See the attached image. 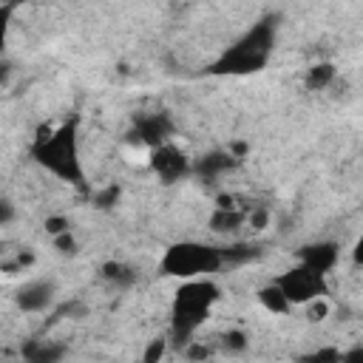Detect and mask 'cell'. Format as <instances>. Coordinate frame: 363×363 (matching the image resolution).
<instances>
[{"label": "cell", "mask_w": 363, "mask_h": 363, "mask_svg": "<svg viewBox=\"0 0 363 363\" xmlns=\"http://www.w3.org/2000/svg\"><path fill=\"white\" fill-rule=\"evenodd\" d=\"M31 159L45 167L51 176L60 182H68L79 190H88L85 184V170L79 159V136H77V119L62 122L60 128H45L31 145Z\"/></svg>", "instance_id": "cell-1"}, {"label": "cell", "mask_w": 363, "mask_h": 363, "mask_svg": "<svg viewBox=\"0 0 363 363\" xmlns=\"http://www.w3.org/2000/svg\"><path fill=\"white\" fill-rule=\"evenodd\" d=\"M275 31H278L275 17L258 20L244 37H238L227 51H221V57L207 71L216 74V77H241V74L261 71L269 62V57H272Z\"/></svg>", "instance_id": "cell-2"}, {"label": "cell", "mask_w": 363, "mask_h": 363, "mask_svg": "<svg viewBox=\"0 0 363 363\" xmlns=\"http://www.w3.org/2000/svg\"><path fill=\"white\" fill-rule=\"evenodd\" d=\"M221 289L207 281L204 275L201 278H187L176 295H173V306H170V335L179 346H187L193 332L210 318V309L213 303L218 301Z\"/></svg>", "instance_id": "cell-3"}, {"label": "cell", "mask_w": 363, "mask_h": 363, "mask_svg": "<svg viewBox=\"0 0 363 363\" xmlns=\"http://www.w3.org/2000/svg\"><path fill=\"white\" fill-rule=\"evenodd\" d=\"M224 267V255H221V247H213V244H201V241H179V244H170L159 261V269L162 275H170V278H201L207 272H216Z\"/></svg>", "instance_id": "cell-4"}, {"label": "cell", "mask_w": 363, "mask_h": 363, "mask_svg": "<svg viewBox=\"0 0 363 363\" xmlns=\"http://www.w3.org/2000/svg\"><path fill=\"white\" fill-rule=\"evenodd\" d=\"M275 281L284 289V295L289 298V303H295V306L298 303L303 306V303L326 295V275H320V272H315L303 264H295L292 269L281 272Z\"/></svg>", "instance_id": "cell-5"}, {"label": "cell", "mask_w": 363, "mask_h": 363, "mask_svg": "<svg viewBox=\"0 0 363 363\" xmlns=\"http://www.w3.org/2000/svg\"><path fill=\"white\" fill-rule=\"evenodd\" d=\"M170 136H173V122L167 113H142L133 119V128L128 130V145L153 150V147L170 142Z\"/></svg>", "instance_id": "cell-6"}, {"label": "cell", "mask_w": 363, "mask_h": 363, "mask_svg": "<svg viewBox=\"0 0 363 363\" xmlns=\"http://www.w3.org/2000/svg\"><path fill=\"white\" fill-rule=\"evenodd\" d=\"M150 167H153V173L164 184L182 182V179H187L193 173V162L173 142H164V145H159V147L150 150Z\"/></svg>", "instance_id": "cell-7"}, {"label": "cell", "mask_w": 363, "mask_h": 363, "mask_svg": "<svg viewBox=\"0 0 363 363\" xmlns=\"http://www.w3.org/2000/svg\"><path fill=\"white\" fill-rule=\"evenodd\" d=\"M337 258H340V247L335 241H315V244H303L298 250V264H303L320 275H329L337 267Z\"/></svg>", "instance_id": "cell-8"}, {"label": "cell", "mask_w": 363, "mask_h": 363, "mask_svg": "<svg viewBox=\"0 0 363 363\" xmlns=\"http://www.w3.org/2000/svg\"><path fill=\"white\" fill-rule=\"evenodd\" d=\"M54 301V281H28L17 289V306L23 312H43Z\"/></svg>", "instance_id": "cell-9"}, {"label": "cell", "mask_w": 363, "mask_h": 363, "mask_svg": "<svg viewBox=\"0 0 363 363\" xmlns=\"http://www.w3.org/2000/svg\"><path fill=\"white\" fill-rule=\"evenodd\" d=\"M235 162H238V159H235L230 150H213V153H207V156H201V159L193 162V173H196L199 179H204V182H216V179H218L221 173H227Z\"/></svg>", "instance_id": "cell-10"}, {"label": "cell", "mask_w": 363, "mask_h": 363, "mask_svg": "<svg viewBox=\"0 0 363 363\" xmlns=\"http://www.w3.org/2000/svg\"><path fill=\"white\" fill-rule=\"evenodd\" d=\"M244 224H247V213L238 210L235 204H230V207L216 204V210H213V216H210V230H213V233H221V235H233V233H238Z\"/></svg>", "instance_id": "cell-11"}, {"label": "cell", "mask_w": 363, "mask_h": 363, "mask_svg": "<svg viewBox=\"0 0 363 363\" xmlns=\"http://www.w3.org/2000/svg\"><path fill=\"white\" fill-rule=\"evenodd\" d=\"M20 354L28 363H57L65 354V346H57V343H48V340H31L20 349Z\"/></svg>", "instance_id": "cell-12"}, {"label": "cell", "mask_w": 363, "mask_h": 363, "mask_svg": "<svg viewBox=\"0 0 363 363\" xmlns=\"http://www.w3.org/2000/svg\"><path fill=\"white\" fill-rule=\"evenodd\" d=\"M258 301H261V306H264L267 312H272V315H284V312H289V306H292L289 298L284 295V289L278 286V281L261 286V289H258Z\"/></svg>", "instance_id": "cell-13"}, {"label": "cell", "mask_w": 363, "mask_h": 363, "mask_svg": "<svg viewBox=\"0 0 363 363\" xmlns=\"http://www.w3.org/2000/svg\"><path fill=\"white\" fill-rule=\"evenodd\" d=\"M102 278H105L108 284L125 289V286H130V284L136 281V272H133V267H128V264H122V261H108V264H102Z\"/></svg>", "instance_id": "cell-14"}, {"label": "cell", "mask_w": 363, "mask_h": 363, "mask_svg": "<svg viewBox=\"0 0 363 363\" xmlns=\"http://www.w3.org/2000/svg\"><path fill=\"white\" fill-rule=\"evenodd\" d=\"M335 77H337V71H335L332 62H318V65H312L306 71V79L303 82H306L309 91H323V88H329L335 82Z\"/></svg>", "instance_id": "cell-15"}, {"label": "cell", "mask_w": 363, "mask_h": 363, "mask_svg": "<svg viewBox=\"0 0 363 363\" xmlns=\"http://www.w3.org/2000/svg\"><path fill=\"white\" fill-rule=\"evenodd\" d=\"M221 255H224V264H247V261H252V258H258V255H261V247L238 241V244L221 247Z\"/></svg>", "instance_id": "cell-16"}, {"label": "cell", "mask_w": 363, "mask_h": 363, "mask_svg": "<svg viewBox=\"0 0 363 363\" xmlns=\"http://www.w3.org/2000/svg\"><path fill=\"white\" fill-rule=\"evenodd\" d=\"M116 199H119V187H116V184H108L102 193H96V196H94V204H96V207H102V210H108V207H113V201H116Z\"/></svg>", "instance_id": "cell-17"}, {"label": "cell", "mask_w": 363, "mask_h": 363, "mask_svg": "<svg viewBox=\"0 0 363 363\" xmlns=\"http://www.w3.org/2000/svg\"><path fill=\"white\" fill-rule=\"evenodd\" d=\"M267 221H269V213H267V207H255V210H247V224H250L252 230H264V227H267Z\"/></svg>", "instance_id": "cell-18"}, {"label": "cell", "mask_w": 363, "mask_h": 363, "mask_svg": "<svg viewBox=\"0 0 363 363\" xmlns=\"http://www.w3.org/2000/svg\"><path fill=\"white\" fill-rule=\"evenodd\" d=\"M244 346H247V335H244V332L233 329V332L224 335V349H230V352H241Z\"/></svg>", "instance_id": "cell-19"}, {"label": "cell", "mask_w": 363, "mask_h": 363, "mask_svg": "<svg viewBox=\"0 0 363 363\" xmlns=\"http://www.w3.org/2000/svg\"><path fill=\"white\" fill-rule=\"evenodd\" d=\"M71 224H68V218L65 216H48L45 218V233L48 235H60V233H65Z\"/></svg>", "instance_id": "cell-20"}, {"label": "cell", "mask_w": 363, "mask_h": 363, "mask_svg": "<svg viewBox=\"0 0 363 363\" xmlns=\"http://www.w3.org/2000/svg\"><path fill=\"white\" fill-rule=\"evenodd\" d=\"M54 244H57V250H60V252H68V255H74V252H77V241H74L71 230H65V233L54 235Z\"/></svg>", "instance_id": "cell-21"}, {"label": "cell", "mask_w": 363, "mask_h": 363, "mask_svg": "<svg viewBox=\"0 0 363 363\" xmlns=\"http://www.w3.org/2000/svg\"><path fill=\"white\" fill-rule=\"evenodd\" d=\"M303 360H312V363H318V360H340V352L337 349H318L312 354H303Z\"/></svg>", "instance_id": "cell-22"}, {"label": "cell", "mask_w": 363, "mask_h": 363, "mask_svg": "<svg viewBox=\"0 0 363 363\" xmlns=\"http://www.w3.org/2000/svg\"><path fill=\"white\" fill-rule=\"evenodd\" d=\"M326 312H329V306L323 303V298L309 301V318H312V320H323V318H326Z\"/></svg>", "instance_id": "cell-23"}, {"label": "cell", "mask_w": 363, "mask_h": 363, "mask_svg": "<svg viewBox=\"0 0 363 363\" xmlns=\"http://www.w3.org/2000/svg\"><path fill=\"white\" fill-rule=\"evenodd\" d=\"M162 354H164V340H153V343L147 346V352H145V360L153 363V360H159Z\"/></svg>", "instance_id": "cell-24"}, {"label": "cell", "mask_w": 363, "mask_h": 363, "mask_svg": "<svg viewBox=\"0 0 363 363\" xmlns=\"http://www.w3.org/2000/svg\"><path fill=\"white\" fill-rule=\"evenodd\" d=\"M352 261H354L357 267H363V235L354 241V250H352Z\"/></svg>", "instance_id": "cell-25"}, {"label": "cell", "mask_w": 363, "mask_h": 363, "mask_svg": "<svg viewBox=\"0 0 363 363\" xmlns=\"http://www.w3.org/2000/svg\"><path fill=\"white\" fill-rule=\"evenodd\" d=\"M340 360H363V346H357V349H349V352H340Z\"/></svg>", "instance_id": "cell-26"}, {"label": "cell", "mask_w": 363, "mask_h": 363, "mask_svg": "<svg viewBox=\"0 0 363 363\" xmlns=\"http://www.w3.org/2000/svg\"><path fill=\"white\" fill-rule=\"evenodd\" d=\"M190 357H207L210 354V349H201V346H190V352H187Z\"/></svg>", "instance_id": "cell-27"}]
</instances>
